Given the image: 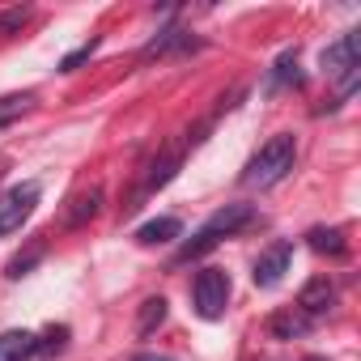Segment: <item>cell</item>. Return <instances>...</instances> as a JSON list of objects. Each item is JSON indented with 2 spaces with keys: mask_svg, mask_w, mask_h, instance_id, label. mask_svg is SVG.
Instances as JSON below:
<instances>
[{
  "mask_svg": "<svg viewBox=\"0 0 361 361\" xmlns=\"http://www.w3.org/2000/svg\"><path fill=\"white\" fill-rule=\"evenodd\" d=\"M310 314H302L298 306H285V310H276L272 319H268V331L276 336V340H302L306 331H310Z\"/></svg>",
  "mask_w": 361,
  "mask_h": 361,
  "instance_id": "obj_9",
  "label": "cell"
},
{
  "mask_svg": "<svg viewBox=\"0 0 361 361\" xmlns=\"http://www.w3.org/2000/svg\"><path fill=\"white\" fill-rule=\"evenodd\" d=\"M323 68H327L331 77H344V73L361 68V35H357V30L340 35V39L323 51Z\"/></svg>",
  "mask_w": 361,
  "mask_h": 361,
  "instance_id": "obj_6",
  "label": "cell"
},
{
  "mask_svg": "<svg viewBox=\"0 0 361 361\" xmlns=\"http://www.w3.org/2000/svg\"><path fill=\"white\" fill-rule=\"evenodd\" d=\"M39 196H43L39 183H18V188H9L5 196H0V238L13 234V230H22V221L35 213Z\"/></svg>",
  "mask_w": 361,
  "mask_h": 361,
  "instance_id": "obj_4",
  "label": "cell"
},
{
  "mask_svg": "<svg viewBox=\"0 0 361 361\" xmlns=\"http://www.w3.org/2000/svg\"><path fill=\"white\" fill-rule=\"evenodd\" d=\"M289 259H293V243H272L259 259H255V285L259 289H272V285H281V276L289 272Z\"/></svg>",
  "mask_w": 361,
  "mask_h": 361,
  "instance_id": "obj_7",
  "label": "cell"
},
{
  "mask_svg": "<svg viewBox=\"0 0 361 361\" xmlns=\"http://www.w3.org/2000/svg\"><path fill=\"white\" fill-rule=\"evenodd\" d=\"M268 85H272V90H276V85H298V51H285V56L276 60Z\"/></svg>",
  "mask_w": 361,
  "mask_h": 361,
  "instance_id": "obj_18",
  "label": "cell"
},
{
  "mask_svg": "<svg viewBox=\"0 0 361 361\" xmlns=\"http://www.w3.org/2000/svg\"><path fill=\"white\" fill-rule=\"evenodd\" d=\"M251 217H255V213H251V204H226V209H217V213H213V217H209V221H204L188 243H183V247H178V255H174V259H178V264H192V259L209 255L221 238H230V234H238L243 226H251Z\"/></svg>",
  "mask_w": 361,
  "mask_h": 361,
  "instance_id": "obj_1",
  "label": "cell"
},
{
  "mask_svg": "<svg viewBox=\"0 0 361 361\" xmlns=\"http://www.w3.org/2000/svg\"><path fill=\"white\" fill-rule=\"evenodd\" d=\"M293 157H298V140H293L289 132H276V136L264 140L259 153L247 161L243 183H247V188H272V183H281V178L293 170Z\"/></svg>",
  "mask_w": 361,
  "mask_h": 361,
  "instance_id": "obj_2",
  "label": "cell"
},
{
  "mask_svg": "<svg viewBox=\"0 0 361 361\" xmlns=\"http://www.w3.org/2000/svg\"><path fill=\"white\" fill-rule=\"evenodd\" d=\"M64 340H68V327H51V331H47V340H39V353H60V348H64Z\"/></svg>",
  "mask_w": 361,
  "mask_h": 361,
  "instance_id": "obj_21",
  "label": "cell"
},
{
  "mask_svg": "<svg viewBox=\"0 0 361 361\" xmlns=\"http://www.w3.org/2000/svg\"><path fill=\"white\" fill-rule=\"evenodd\" d=\"M30 106H35V98H30V94H9V98H0V128L13 123V119H22Z\"/></svg>",
  "mask_w": 361,
  "mask_h": 361,
  "instance_id": "obj_17",
  "label": "cell"
},
{
  "mask_svg": "<svg viewBox=\"0 0 361 361\" xmlns=\"http://www.w3.org/2000/svg\"><path fill=\"white\" fill-rule=\"evenodd\" d=\"M161 319H166V298H145L140 302V314H136V331L149 336L153 327H161Z\"/></svg>",
  "mask_w": 361,
  "mask_h": 361,
  "instance_id": "obj_16",
  "label": "cell"
},
{
  "mask_svg": "<svg viewBox=\"0 0 361 361\" xmlns=\"http://www.w3.org/2000/svg\"><path fill=\"white\" fill-rule=\"evenodd\" d=\"M306 361H327V357H306Z\"/></svg>",
  "mask_w": 361,
  "mask_h": 361,
  "instance_id": "obj_23",
  "label": "cell"
},
{
  "mask_svg": "<svg viewBox=\"0 0 361 361\" xmlns=\"http://www.w3.org/2000/svg\"><path fill=\"white\" fill-rule=\"evenodd\" d=\"M98 209H102V188L94 183V188H85L77 200H73V209H68V217H64V226H85L90 217H98Z\"/></svg>",
  "mask_w": 361,
  "mask_h": 361,
  "instance_id": "obj_12",
  "label": "cell"
},
{
  "mask_svg": "<svg viewBox=\"0 0 361 361\" xmlns=\"http://www.w3.org/2000/svg\"><path fill=\"white\" fill-rule=\"evenodd\" d=\"M30 18V9L26 5H18V9H9V13H0V35H13V30H22V22Z\"/></svg>",
  "mask_w": 361,
  "mask_h": 361,
  "instance_id": "obj_20",
  "label": "cell"
},
{
  "mask_svg": "<svg viewBox=\"0 0 361 361\" xmlns=\"http://www.w3.org/2000/svg\"><path fill=\"white\" fill-rule=\"evenodd\" d=\"M331 306H336V285H331L327 276H314V281L302 285V293H298V310H302V314L319 319V314H327Z\"/></svg>",
  "mask_w": 361,
  "mask_h": 361,
  "instance_id": "obj_8",
  "label": "cell"
},
{
  "mask_svg": "<svg viewBox=\"0 0 361 361\" xmlns=\"http://www.w3.org/2000/svg\"><path fill=\"white\" fill-rule=\"evenodd\" d=\"M136 361H166V357H145V353H140V357H136Z\"/></svg>",
  "mask_w": 361,
  "mask_h": 361,
  "instance_id": "obj_22",
  "label": "cell"
},
{
  "mask_svg": "<svg viewBox=\"0 0 361 361\" xmlns=\"http://www.w3.org/2000/svg\"><path fill=\"white\" fill-rule=\"evenodd\" d=\"M174 47H196L183 30H178V26H170V30H161L149 47H145V60H153V56H166V51H174Z\"/></svg>",
  "mask_w": 361,
  "mask_h": 361,
  "instance_id": "obj_15",
  "label": "cell"
},
{
  "mask_svg": "<svg viewBox=\"0 0 361 361\" xmlns=\"http://www.w3.org/2000/svg\"><path fill=\"white\" fill-rule=\"evenodd\" d=\"M94 47H98V43H94V39H90V43H81V47H77V51H68V56H64V60H60V73H73V68H77V64H85V60H90V56H94Z\"/></svg>",
  "mask_w": 361,
  "mask_h": 361,
  "instance_id": "obj_19",
  "label": "cell"
},
{
  "mask_svg": "<svg viewBox=\"0 0 361 361\" xmlns=\"http://www.w3.org/2000/svg\"><path fill=\"white\" fill-rule=\"evenodd\" d=\"M43 251H47V243H43V238H35V243H30L26 251H18V255L9 259L5 276H9V281H22V276H26V272H30V268H35V264L43 259Z\"/></svg>",
  "mask_w": 361,
  "mask_h": 361,
  "instance_id": "obj_14",
  "label": "cell"
},
{
  "mask_svg": "<svg viewBox=\"0 0 361 361\" xmlns=\"http://www.w3.org/2000/svg\"><path fill=\"white\" fill-rule=\"evenodd\" d=\"M192 298H196V314L200 319H221L226 306H230V276L221 268H204L192 285Z\"/></svg>",
  "mask_w": 361,
  "mask_h": 361,
  "instance_id": "obj_3",
  "label": "cell"
},
{
  "mask_svg": "<svg viewBox=\"0 0 361 361\" xmlns=\"http://www.w3.org/2000/svg\"><path fill=\"white\" fill-rule=\"evenodd\" d=\"M178 234H183V221H178V217H153V221H145L136 230V243L157 247V243H174Z\"/></svg>",
  "mask_w": 361,
  "mask_h": 361,
  "instance_id": "obj_10",
  "label": "cell"
},
{
  "mask_svg": "<svg viewBox=\"0 0 361 361\" xmlns=\"http://www.w3.org/2000/svg\"><path fill=\"white\" fill-rule=\"evenodd\" d=\"M178 161H183V149H161V153L145 166V178H140V188H136V196H132V204H128V209H140V200H145L149 192L166 188L170 178H174V170H178Z\"/></svg>",
  "mask_w": 361,
  "mask_h": 361,
  "instance_id": "obj_5",
  "label": "cell"
},
{
  "mask_svg": "<svg viewBox=\"0 0 361 361\" xmlns=\"http://www.w3.org/2000/svg\"><path fill=\"white\" fill-rule=\"evenodd\" d=\"M39 353V336L35 331H5L0 336V361H26Z\"/></svg>",
  "mask_w": 361,
  "mask_h": 361,
  "instance_id": "obj_11",
  "label": "cell"
},
{
  "mask_svg": "<svg viewBox=\"0 0 361 361\" xmlns=\"http://www.w3.org/2000/svg\"><path fill=\"white\" fill-rule=\"evenodd\" d=\"M306 243H310V251H319V255H331V259H340L344 251H348V243H344V230H323V226H314L310 234H306Z\"/></svg>",
  "mask_w": 361,
  "mask_h": 361,
  "instance_id": "obj_13",
  "label": "cell"
}]
</instances>
